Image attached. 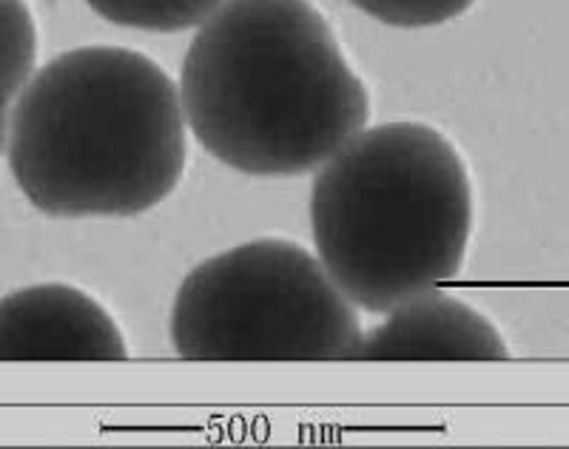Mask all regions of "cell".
I'll return each mask as SVG.
<instances>
[{"label":"cell","mask_w":569,"mask_h":449,"mask_svg":"<svg viewBox=\"0 0 569 449\" xmlns=\"http://www.w3.org/2000/svg\"><path fill=\"white\" fill-rule=\"evenodd\" d=\"M117 321L83 290L38 285L0 299V361H126Z\"/></svg>","instance_id":"cell-5"},{"label":"cell","mask_w":569,"mask_h":449,"mask_svg":"<svg viewBox=\"0 0 569 449\" xmlns=\"http://www.w3.org/2000/svg\"><path fill=\"white\" fill-rule=\"evenodd\" d=\"M353 302L319 257L257 239L191 270L171 341L186 361H350L362 341Z\"/></svg>","instance_id":"cell-4"},{"label":"cell","mask_w":569,"mask_h":449,"mask_svg":"<svg viewBox=\"0 0 569 449\" xmlns=\"http://www.w3.org/2000/svg\"><path fill=\"white\" fill-rule=\"evenodd\" d=\"M38 58V27L27 0H0V157L7 151L12 111Z\"/></svg>","instance_id":"cell-7"},{"label":"cell","mask_w":569,"mask_h":449,"mask_svg":"<svg viewBox=\"0 0 569 449\" xmlns=\"http://www.w3.org/2000/svg\"><path fill=\"white\" fill-rule=\"evenodd\" d=\"M7 151L38 211L137 217L171 197L186 171L180 91L134 49H74L20 91Z\"/></svg>","instance_id":"cell-2"},{"label":"cell","mask_w":569,"mask_h":449,"mask_svg":"<svg viewBox=\"0 0 569 449\" xmlns=\"http://www.w3.org/2000/svg\"><path fill=\"white\" fill-rule=\"evenodd\" d=\"M186 122L213 160L297 177L365 129L370 97L308 0H226L182 63Z\"/></svg>","instance_id":"cell-1"},{"label":"cell","mask_w":569,"mask_h":449,"mask_svg":"<svg viewBox=\"0 0 569 449\" xmlns=\"http://www.w3.org/2000/svg\"><path fill=\"white\" fill-rule=\"evenodd\" d=\"M311 225L337 288L370 313H390L461 270L470 177L453 142L430 126L362 129L319 166Z\"/></svg>","instance_id":"cell-3"},{"label":"cell","mask_w":569,"mask_h":449,"mask_svg":"<svg viewBox=\"0 0 569 449\" xmlns=\"http://www.w3.org/2000/svg\"><path fill=\"white\" fill-rule=\"evenodd\" d=\"M100 18L142 32H186L206 23L226 0H86Z\"/></svg>","instance_id":"cell-8"},{"label":"cell","mask_w":569,"mask_h":449,"mask_svg":"<svg viewBox=\"0 0 569 449\" xmlns=\"http://www.w3.org/2000/svg\"><path fill=\"white\" fill-rule=\"evenodd\" d=\"M505 339L456 296L425 290L388 313L382 328L362 336L350 361H505Z\"/></svg>","instance_id":"cell-6"},{"label":"cell","mask_w":569,"mask_h":449,"mask_svg":"<svg viewBox=\"0 0 569 449\" xmlns=\"http://www.w3.org/2000/svg\"><path fill=\"white\" fill-rule=\"evenodd\" d=\"M350 3L388 27L427 29L459 18L476 0H350Z\"/></svg>","instance_id":"cell-9"}]
</instances>
